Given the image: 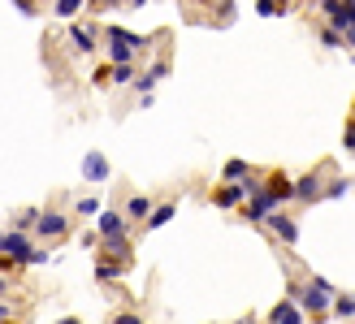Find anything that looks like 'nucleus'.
<instances>
[{"mask_svg":"<svg viewBox=\"0 0 355 324\" xmlns=\"http://www.w3.org/2000/svg\"><path fill=\"white\" fill-rule=\"evenodd\" d=\"M0 251H5V255H13V260H22V264H44V260H48L44 251H31V246H26L22 233H0Z\"/></svg>","mask_w":355,"mask_h":324,"instance_id":"nucleus-1","label":"nucleus"},{"mask_svg":"<svg viewBox=\"0 0 355 324\" xmlns=\"http://www.w3.org/2000/svg\"><path fill=\"white\" fill-rule=\"evenodd\" d=\"M329 17H334V26L347 30V44H351V0H329Z\"/></svg>","mask_w":355,"mask_h":324,"instance_id":"nucleus-2","label":"nucleus"},{"mask_svg":"<svg viewBox=\"0 0 355 324\" xmlns=\"http://www.w3.org/2000/svg\"><path fill=\"white\" fill-rule=\"evenodd\" d=\"M325 294H329V281H316L312 290H299V303H304L308 312H321L325 307Z\"/></svg>","mask_w":355,"mask_h":324,"instance_id":"nucleus-3","label":"nucleus"},{"mask_svg":"<svg viewBox=\"0 0 355 324\" xmlns=\"http://www.w3.org/2000/svg\"><path fill=\"white\" fill-rule=\"evenodd\" d=\"M83 177H87V182H104V177H109V160L92 152V156L83 160Z\"/></svg>","mask_w":355,"mask_h":324,"instance_id":"nucleus-4","label":"nucleus"},{"mask_svg":"<svg viewBox=\"0 0 355 324\" xmlns=\"http://www.w3.org/2000/svg\"><path fill=\"white\" fill-rule=\"evenodd\" d=\"M35 229H40V233H48V238H52V233H61V229H65V216L48 212V216H40V221H35Z\"/></svg>","mask_w":355,"mask_h":324,"instance_id":"nucleus-5","label":"nucleus"},{"mask_svg":"<svg viewBox=\"0 0 355 324\" xmlns=\"http://www.w3.org/2000/svg\"><path fill=\"white\" fill-rule=\"evenodd\" d=\"M100 233H104V238H109V242H113V238H121V216L104 212V216H100Z\"/></svg>","mask_w":355,"mask_h":324,"instance_id":"nucleus-6","label":"nucleus"},{"mask_svg":"<svg viewBox=\"0 0 355 324\" xmlns=\"http://www.w3.org/2000/svg\"><path fill=\"white\" fill-rule=\"evenodd\" d=\"M247 190H252V186H247V182H243V186H225V190L217 195V204H221V208H234V204L243 199V195H247Z\"/></svg>","mask_w":355,"mask_h":324,"instance_id":"nucleus-7","label":"nucleus"},{"mask_svg":"<svg viewBox=\"0 0 355 324\" xmlns=\"http://www.w3.org/2000/svg\"><path fill=\"white\" fill-rule=\"evenodd\" d=\"M273 324H299V307H295V303H277Z\"/></svg>","mask_w":355,"mask_h":324,"instance_id":"nucleus-8","label":"nucleus"},{"mask_svg":"<svg viewBox=\"0 0 355 324\" xmlns=\"http://www.w3.org/2000/svg\"><path fill=\"white\" fill-rule=\"evenodd\" d=\"M273 229H277V233H282V238H286V242H295V238H299L295 221H286V216H273Z\"/></svg>","mask_w":355,"mask_h":324,"instance_id":"nucleus-9","label":"nucleus"},{"mask_svg":"<svg viewBox=\"0 0 355 324\" xmlns=\"http://www.w3.org/2000/svg\"><path fill=\"white\" fill-rule=\"evenodd\" d=\"M169 221H173V204H165V208H156V212L148 216V225H152V229H161V225H169Z\"/></svg>","mask_w":355,"mask_h":324,"instance_id":"nucleus-10","label":"nucleus"},{"mask_svg":"<svg viewBox=\"0 0 355 324\" xmlns=\"http://www.w3.org/2000/svg\"><path fill=\"white\" fill-rule=\"evenodd\" d=\"M126 212H130V216H135V221H139V216H148V212H152V204L144 199V195H135V199L126 204Z\"/></svg>","mask_w":355,"mask_h":324,"instance_id":"nucleus-11","label":"nucleus"},{"mask_svg":"<svg viewBox=\"0 0 355 324\" xmlns=\"http://www.w3.org/2000/svg\"><path fill=\"white\" fill-rule=\"evenodd\" d=\"M291 195H299V199H316V182H312V177H304V182H299Z\"/></svg>","mask_w":355,"mask_h":324,"instance_id":"nucleus-12","label":"nucleus"},{"mask_svg":"<svg viewBox=\"0 0 355 324\" xmlns=\"http://www.w3.org/2000/svg\"><path fill=\"white\" fill-rule=\"evenodd\" d=\"M225 177H230V182H239V177H247V165H243V160H230V165H225Z\"/></svg>","mask_w":355,"mask_h":324,"instance_id":"nucleus-13","label":"nucleus"},{"mask_svg":"<svg viewBox=\"0 0 355 324\" xmlns=\"http://www.w3.org/2000/svg\"><path fill=\"white\" fill-rule=\"evenodd\" d=\"M78 9H83V0H57V13L61 17H74Z\"/></svg>","mask_w":355,"mask_h":324,"instance_id":"nucleus-14","label":"nucleus"},{"mask_svg":"<svg viewBox=\"0 0 355 324\" xmlns=\"http://www.w3.org/2000/svg\"><path fill=\"white\" fill-rule=\"evenodd\" d=\"M74 44H78V48L87 52V48H92V35H87V30H78V26H74Z\"/></svg>","mask_w":355,"mask_h":324,"instance_id":"nucleus-15","label":"nucleus"},{"mask_svg":"<svg viewBox=\"0 0 355 324\" xmlns=\"http://www.w3.org/2000/svg\"><path fill=\"white\" fill-rule=\"evenodd\" d=\"M334 307H338V316H351V312H355V303H351V294H347V298L334 303Z\"/></svg>","mask_w":355,"mask_h":324,"instance_id":"nucleus-16","label":"nucleus"},{"mask_svg":"<svg viewBox=\"0 0 355 324\" xmlns=\"http://www.w3.org/2000/svg\"><path fill=\"white\" fill-rule=\"evenodd\" d=\"M277 9H282V0H260V13H264V17L277 13Z\"/></svg>","mask_w":355,"mask_h":324,"instance_id":"nucleus-17","label":"nucleus"},{"mask_svg":"<svg viewBox=\"0 0 355 324\" xmlns=\"http://www.w3.org/2000/svg\"><path fill=\"white\" fill-rule=\"evenodd\" d=\"M117 324H144V320H139V316H121Z\"/></svg>","mask_w":355,"mask_h":324,"instance_id":"nucleus-18","label":"nucleus"},{"mask_svg":"<svg viewBox=\"0 0 355 324\" xmlns=\"http://www.w3.org/2000/svg\"><path fill=\"white\" fill-rule=\"evenodd\" d=\"M0 320H9V307H5V303H0Z\"/></svg>","mask_w":355,"mask_h":324,"instance_id":"nucleus-19","label":"nucleus"},{"mask_svg":"<svg viewBox=\"0 0 355 324\" xmlns=\"http://www.w3.org/2000/svg\"><path fill=\"white\" fill-rule=\"evenodd\" d=\"M130 5H144V0H130Z\"/></svg>","mask_w":355,"mask_h":324,"instance_id":"nucleus-20","label":"nucleus"},{"mask_svg":"<svg viewBox=\"0 0 355 324\" xmlns=\"http://www.w3.org/2000/svg\"><path fill=\"white\" fill-rule=\"evenodd\" d=\"M0 290H5V281H0Z\"/></svg>","mask_w":355,"mask_h":324,"instance_id":"nucleus-21","label":"nucleus"}]
</instances>
